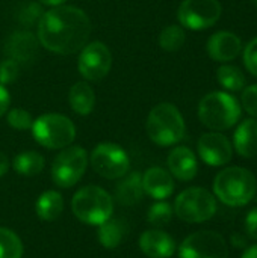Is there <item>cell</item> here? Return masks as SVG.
Listing matches in <instances>:
<instances>
[{"label": "cell", "instance_id": "603a6c76", "mask_svg": "<svg viewBox=\"0 0 257 258\" xmlns=\"http://www.w3.org/2000/svg\"><path fill=\"white\" fill-rule=\"evenodd\" d=\"M35 210L38 218H41L42 221H56L64 210V200L59 192L47 190L36 200Z\"/></svg>", "mask_w": 257, "mask_h": 258}, {"label": "cell", "instance_id": "ffe728a7", "mask_svg": "<svg viewBox=\"0 0 257 258\" xmlns=\"http://www.w3.org/2000/svg\"><path fill=\"white\" fill-rule=\"evenodd\" d=\"M115 187V200L123 206H133L142 200L144 189H142V175L139 172H132L126 177Z\"/></svg>", "mask_w": 257, "mask_h": 258}, {"label": "cell", "instance_id": "2e32d148", "mask_svg": "<svg viewBox=\"0 0 257 258\" xmlns=\"http://www.w3.org/2000/svg\"><path fill=\"white\" fill-rule=\"evenodd\" d=\"M139 248L148 258H170L176 251V243L167 233L148 230L139 237Z\"/></svg>", "mask_w": 257, "mask_h": 258}, {"label": "cell", "instance_id": "30bf717a", "mask_svg": "<svg viewBox=\"0 0 257 258\" xmlns=\"http://www.w3.org/2000/svg\"><path fill=\"white\" fill-rule=\"evenodd\" d=\"M179 258H229V248L221 234L203 230L182 242Z\"/></svg>", "mask_w": 257, "mask_h": 258}, {"label": "cell", "instance_id": "83f0119b", "mask_svg": "<svg viewBox=\"0 0 257 258\" xmlns=\"http://www.w3.org/2000/svg\"><path fill=\"white\" fill-rule=\"evenodd\" d=\"M173 209L168 203H164V201H159L156 204H153L148 210V215H147V221L155 225V227H164L167 225L171 218H173Z\"/></svg>", "mask_w": 257, "mask_h": 258}, {"label": "cell", "instance_id": "3957f363", "mask_svg": "<svg viewBox=\"0 0 257 258\" xmlns=\"http://www.w3.org/2000/svg\"><path fill=\"white\" fill-rule=\"evenodd\" d=\"M147 135L159 147H170L185 136V121L174 104L161 103L155 106L147 118Z\"/></svg>", "mask_w": 257, "mask_h": 258}, {"label": "cell", "instance_id": "d4e9b609", "mask_svg": "<svg viewBox=\"0 0 257 258\" xmlns=\"http://www.w3.org/2000/svg\"><path fill=\"white\" fill-rule=\"evenodd\" d=\"M218 82L227 91H241L245 86V76L244 73L232 65H223L218 68L217 73Z\"/></svg>", "mask_w": 257, "mask_h": 258}, {"label": "cell", "instance_id": "836d02e7", "mask_svg": "<svg viewBox=\"0 0 257 258\" xmlns=\"http://www.w3.org/2000/svg\"><path fill=\"white\" fill-rule=\"evenodd\" d=\"M245 231L250 239L257 240V207L251 212H248L245 218Z\"/></svg>", "mask_w": 257, "mask_h": 258}, {"label": "cell", "instance_id": "484cf974", "mask_svg": "<svg viewBox=\"0 0 257 258\" xmlns=\"http://www.w3.org/2000/svg\"><path fill=\"white\" fill-rule=\"evenodd\" d=\"M21 257H23V243L20 237L14 231L0 227V258Z\"/></svg>", "mask_w": 257, "mask_h": 258}, {"label": "cell", "instance_id": "8fae6325", "mask_svg": "<svg viewBox=\"0 0 257 258\" xmlns=\"http://www.w3.org/2000/svg\"><path fill=\"white\" fill-rule=\"evenodd\" d=\"M221 3L218 0H183L177 17L180 24L191 30H203L214 26L221 17Z\"/></svg>", "mask_w": 257, "mask_h": 258}, {"label": "cell", "instance_id": "5b68a950", "mask_svg": "<svg viewBox=\"0 0 257 258\" xmlns=\"http://www.w3.org/2000/svg\"><path fill=\"white\" fill-rule=\"evenodd\" d=\"M71 209L80 222L88 225H100L112 216L114 201L101 187L86 186L74 194Z\"/></svg>", "mask_w": 257, "mask_h": 258}, {"label": "cell", "instance_id": "8d00e7d4", "mask_svg": "<svg viewBox=\"0 0 257 258\" xmlns=\"http://www.w3.org/2000/svg\"><path fill=\"white\" fill-rule=\"evenodd\" d=\"M242 258H257V245H254V246H250V248L244 252Z\"/></svg>", "mask_w": 257, "mask_h": 258}, {"label": "cell", "instance_id": "7c38bea8", "mask_svg": "<svg viewBox=\"0 0 257 258\" xmlns=\"http://www.w3.org/2000/svg\"><path fill=\"white\" fill-rule=\"evenodd\" d=\"M79 73L89 82H98L108 76L112 67V54L106 44L95 41L86 44L80 50L79 56Z\"/></svg>", "mask_w": 257, "mask_h": 258}, {"label": "cell", "instance_id": "e575fe53", "mask_svg": "<svg viewBox=\"0 0 257 258\" xmlns=\"http://www.w3.org/2000/svg\"><path fill=\"white\" fill-rule=\"evenodd\" d=\"M9 103H11L9 92L6 91V88H5L3 85H0V116L5 115V112L8 110Z\"/></svg>", "mask_w": 257, "mask_h": 258}, {"label": "cell", "instance_id": "7a4b0ae2", "mask_svg": "<svg viewBox=\"0 0 257 258\" xmlns=\"http://www.w3.org/2000/svg\"><path fill=\"white\" fill-rule=\"evenodd\" d=\"M256 190L257 181L253 172L239 166L223 169L214 181L217 198L230 207L247 206L254 198Z\"/></svg>", "mask_w": 257, "mask_h": 258}, {"label": "cell", "instance_id": "4dcf8cb0", "mask_svg": "<svg viewBox=\"0 0 257 258\" xmlns=\"http://www.w3.org/2000/svg\"><path fill=\"white\" fill-rule=\"evenodd\" d=\"M20 76V65L12 59H5L0 63V85L12 83Z\"/></svg>", "mask_w": 257, "mask_h": 258}, {"label": "cell", "instance_id": "d590c367", "mask_svg": "<svg viewBox=\"0 0 257 258\" xmlns=\"http://www.w3.org/2000/svg\"><path fill=\"white\" fill-rule=\"evenodd\" d=\"M8 169H9V160L3 153H0V177H3L8 172Z\"/></svg>", "mask_w": 257, "mask_h": 258}, {"label": "cell", "instance_id": "52a82bcc", "mask_svg": "<svg viewBox=\"0 0 257 258\" xmlns=\"http://www.w3.org/2000/svg\"><path fill=\"white\" fill-rule=\"evenodd\" d=\"M217 212V201L214 195L203 187H191L183 190L176 203L174 213L185 222L198 224L214 218Z\"/></svg>", "mask_w": 257, "mask_h": 258}, {"label": "cell", "instance_id": "7402d4cb", "mask_svg": "<svg viewBox=\"0 0 257 258\" xmlns=\"http://www.w3.org/2000/svg\"><path fill=\"white\" fill-rule=\"evenodd\" d=\"M126 234H127L126 222L121 219H114V218H109L108 221L100 224L98 231H97L98 242L106 249H115L123 242Z\"/></svg>", "mask_w": 257, "mask_h": 258}, {"label": "cell", "instance_id": "d6986e66", "mask_svg": "<svg viewBox=\"0 0 257 258\" xmlns=\"http://www.w3.org/2000/svg\"><path fill=\"white\" fill-rule=\"evenodd\" d=\"M233 145L236 151L245 157L253 159L257 157V121L256 119H247L239 124V127L235 132Z\"/></svg>", "mask_w": 257, "mask_h": 258}, {"label": "cell", "instance_id": "cb8c5ba5", "mask_svg": "<svg viewBox=\"0 0 257 258\" xmlns=\"http://www.w3.org/2000/svg\"><path fill=\"white\" fill-rule=\"evenodd\" d=\"M44 157L36 151H23L14 159V169L24 175L33 177L44 169Z\"/></svg>", "mask_w": 257, "mask_h": 258}, {"label": "cell", "instance_id": "9c48e42d", "mask_svg": "<svg viewBox=\"0 0 257 258\" xmlns=\"http://www.w3.org/2000/svg\"><path fill=\"white\" fill-rule=\"evenodd\" d=\"M92 169L108 180H117L129 172L130 160L127 153L117 144H98L91 153Z\"/></svg>", "mask_w": 257, "mask_h": 258}, {"label": "cell", "instance_id": "9a60e30c", "mask_svg": "<svg viewBox=\"0 0 257 258\" xmlns=\"http://www.w3.org/2000/svg\"><path fill=\"white\" fill-rule=\"evenodd\" d=\"M242 48L241 39L232 32H217L208 41V53L214 60H233Z\"/></svg>", "mask_w": 257, "mask_h": 258}, {"label": "cell", "instance_id": "44dd1931", "mask_svg": "<svg viewBox=\"0 0 257 258\" xmlns=\"http://www.w3.org/2000/svg\"><path fill=\"white\" fill-rule=\"evenodd\" d=\"M70 106L77 115H89L95 106V94L94 89L86 82H77L71 86L68 94Z\"/></svg>", "mask_w": 257, "mask_h": 258}, {"label": "cell", "instance_id": "ac0fdd59", "mask_svg": "<svg viewBox=\"0 0 257 258\" xmlns=\"http://www.w3.org/2000/svg\"><path fill=\"white\" fill-rule=\"evenodd\" d=\"M168 168L171 174L180 181H189L197 174V159L186 147L174 148L168 156Z\"/></svg>", "mask_w": 257, "mask_h": 258}, {"label": "cell", "instance_id": "8992f818", "mask_svg": "<svg viewBox=\"0 0 257 258\" xmlns=\"http://www.w3.org/2000/svg\"><path fill=\"white\" fill-rule=\"evenodd\" d=\"M35 141L50 150H62L71 145L76 138L73 121L61 113H45L32 124Z\"/></svg>", "mask_w": 257, "mask_h": 258}, {"label": "cell", "instance_id": "e0dca14e", "mask_svg": "<svg viewBox=\"0 0 257 258\" xmlns=\"http://www.w3.org/2000/svg\"><path fill=\"white\" fill-rule=\"evenodd\" d=\"M142 189L155 200H165L174 190V181L170 172L153 166L142 175Z\"/></svg>", "mask_w": 257, "mask_h": 258}, {"label": "cell", "instance_id": "f35d334b", "mask_svg": "<svg viewBox=\"0 0 257 258\" xmlns=\"http://www.w3.org/2000/svg\"><path fill=\"white\" fill-rule=\"evenodd\" d=\"M254 3H256V5H257V0H254Z\"/></svg>", "mask_w": 257, "mask_h": 258}, {"label": "cell", "instance_id": "1f68e13d", "mask_svg": "<svg viewBox=\"0 0 257 258\" xmlns=\"http://www.w3.org/2000/svg\"><path fill=\"white\" fill-rule=\"evenodd\" d=\"M242 106L251 116L257 118V85L245 88L242 92Z\"/></svg>", "mask_w": 257, "mask_h": 258}, {"label": "cell", "instance_id": "5bb4252c", "mask_svg": "<svg viewBox=\"0 0 257 258\" xmlns=\"http://www.w3.org/2000/svg\"><path fill=\"white\" fill-rule=\"evenodd\" d=\"M38 42L39 41L33 33L18 30L8 36L3 51L6 59H12L18 65H29L38 56Z\"/></svg>", "mask_w": 257, "mask_h": 258}, {"label": "cell", "instance_id": "6da1fadb", "mask_svg": "<svg viewBox=\"0 0 257 258\" xmlns=\"http://www.w3.org/2000/svg\"><path fill=\"white\" fill-rule=\"evenodd\" d=\"M91 20L76 6H53L44 12L38 23L39 44L58 54H73L80 51L91 35Z\"/></svg>", "mask_w": 257, "mask_h": 258}, {"label": "cell", "instance_id": "74e56055", "mask_svg": "<svg viewBox=\"0 0 257 258\" xmlns=\"http://www.w3.org/2000/svg\"><path fill=\"white\" fill-rule=\"evenodd\" d=\"M38 2L42 5H48V6H59V5H64L67 0H38Z\"/></svg>", "mask_w": 257, "mask_h": 258}, {"label": "cell", "instance_id": "4fadbf2b", "mask_svg": "<svg viewBox=\"0 0 257 258\" xmlns=\"http://www.w3.org/2000/svg\"><path fill=\"white\" fill-rule=\"evenodd\" d=\"M198 154L209 166H223L230 162L233 150L229 139L221 133H206L198 141Z\"/></svg>", "mask_w": 257, "mask_h": 258}, {"label": "cell", "instance_id": "f1b7e54d", "mask_svg": "<svg viewBox=\"0 0 257 258\" xmlns=\"http://www.w3.org/2000/svg\"><path fill=\"white\" fill-rule=\"evenodd\" d=\"M8 124L15 130H29L32 128L33 119L29 112H26L21 107H15L11 109L8 113Z\"/></svg>", "mask_w": 257, "mask_h": 258}, {"label": "cell", "instance_id": "277c9868", "mask_svg": "<svg viewBox=\"0 0 257 258\" xmlns=\"http://www.w3.org/2000/svg\"><path fill=\"white\" fill-rule=\"evenodd\" d=\"M241 116V106L226 92H211L198 104V118L211 130L221 132L233 127Z\"/></svg>", "mask_w": 257, "mask_h": 258}, {"label": "cell", "instance_id": "f546056e", "mask_svg": "<svg viewBox=\"0 0 257 258\" xmlns=\"http://www.w3.org/2000/svg\"><path fill=\"white\" fill-rule=\"evenodd\" d=\"M44 11L38 3H27L18 14V20L24 26H33L36 21L39 23Z\"/></svg>", "mask_w": 257, "mask_h": 258}, {"label": "cell", "instance_id": "d6a6232c", "mask_svg": "<svg viewBox=\"0 0 257 258\" xmlns=\"http://www.w3.org/2000/svg\"><path fill=\"white\" fill-rule=\"evenodd\" d=\"M244 62L247 70L257 77V38H254L244 51Z\"/></svg>", "mask_w": 257, "mask_h": 258}, {"label": "cell", "instance_id": "ba28073f", "mask_svg": "<svg viewBox=\"0 0 257 258\" xmlns=\"http://www.w3.org/2000/svg\"><path fill=\"white\" fill-rule=\"evenodd\" d=\"M88 154L82 147H67L53 160L52 178L56 186L68 189L74 186L85 174Z\"/></svg>", "mask_w": 257, "mask_h": 258}, {"label": "cell", "instance_id": "4316f807", "mask_svg": "<svg viewBox=\"0 0 257 258\" xmlns=\"http://www.w3.org/2000/svg\"><path fill=\"white\" fill-rule=\"evenodd\" d=\"M185 39H186L185 30L177 24H170L161 32L159 45L165 51H177L185 44Z\"/></svg>", "mask_w": 257, "mask_h": 258}]
</instances>
